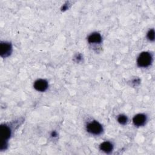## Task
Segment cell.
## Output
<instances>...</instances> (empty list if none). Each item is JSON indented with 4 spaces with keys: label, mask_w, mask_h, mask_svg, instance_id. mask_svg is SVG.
Returning a JSON list of instances; mask_svg holds the SVG:
<instances>
[{
    "label": "cell",
    "mask_w": 155,
    "mask_h": 155,
    "mask_svg": "<svg viewBox=\"0 0 155 155\" xmlns=\"http://www.w3.org/2000/svg\"><path fill=\"white\" fill-rule=\"evenodd\" d=\"M153 58L151 54L148 51L142 52L137 58V64L140 67H147L150 66L152 62Z\"/></svg>",
    "instance_id": "cell-1"
},
{
    "label": "cell",
    "mask_w": 155,
    "mask_h": 155,
    "mask_svg": "<svg viewBox=\"0 0 155 155\" xmlns=\"http://www.w3.org/2000/svg\"><path fill=\"white\" fill-rule=\"evenodd\" d=\"M86 128L88 133L94 135L100 134L103 131L102 126L101 124L96 120L89 122L87 125Z\"/></svg>",
    "instance_id": "cell-2"
},
{
    "label": "cell",
    "mask_w": 155,
    "mask_h": 155,
    "mask_svg": "<svg viewBox=\"0 0 155 155\" xmlns=\"http://www.w3.org/2000/svg\"><path fill=\"white\" fill-rule=\"evenodd\" d=\"M12 50V47L10 43L2 42L0 44V54L2 57H7L10 54Z\"/></svg>",
    "instance_id": "cell-3"
},
{
    "label": "cell",
    "mask_w": 155,
    "mask_h": 155,
    "mask_svg": "<svg viewBox=\"0 0 155 155\" xmlns=\"http://www.w3.org/2000/svg\"><path fill=\"white\" fill-rule=\"evenodd\" d=\"M0 133H1V139L2 142V145H3L4 144V142L5 143V141H7L9 139L11 134V130L10 128L6 125H2L0 127Z\"/></svg>",
    "instance_id": "cell-4"
},
{
    "label": "cell",
    "mask_w": 155,
    "mask_h": 155,
    "mask_svg": "<svg viewBox=\"0 0 155 155\" xmlns=\"http://www.w3.org/2000/svg\"><path fill=\"white\" fill-rule=\"evenodd\" d=\"M34 88L38 91H45L48 88V82L44 79H38L34 83Z\"/></svg>",
    "instance_id": "cell-5"
},
{
    "label": "cell",
    "mask_w": 155,
    "mask_h": 155,
    "mask_svg": "<svg viewBox=\"0 0 155 155\" xmlns=\"http://www.w3.org/2000/svg\"><path fill=\"white\" fill-rule=\"evenodd\" d=\"M147 120V116L143 114H137L133 118V122L134 125L140 127L143 125Z\"/></svg>",
    "instance_id": "cell-6"
},
{
    "label": "cell",
    "mask_w": 155,
    "mask_h": 155,
    "mask_svg": "<svg viewBox=\"0 0 155 155\" xmlns=\"http://www.w3.org/2000/svg\"><path fill=\"white\" fill-rule=\"evenodd\" d=\"M99 148L101 151L106 153H110L112 151L113 149V146L111 142L108 141H105L101 143V145H99Z\"/></svg>",
    "instance_id": "cell-7"
},
{
    "label": "cell",
    "mask_w": 155,
    "mask_h": 155,
    "mask_svg": "<svg viewBox=\"0 0 155 155\" xmlns=\"http://www.w3.org/2000/svg\"><path fill=\"white\" fill-rule=\"evenodd\" d=\"M102 41V37L99 33L94 32L91 33L88 38V41L89 43H100Z\"/></svg>",
    "instance_id": "cell-8"
},
{
    "label": "cell",
    "mask_w": 155,
    "mask_h": 155,
    "mask_svg": "<svg viewBox=\"0 0 155 155\" xmlns=\"http://www.w3.org/2000/svg\"><path fill=\"white\" fill-rule=\"evenodd\" d=\"M117 121L119 124H120L122 125H125L127 124V122L128 121V118L126 116H125L124 114H120V115L118 116V117H117Z\"/></svg>",
    "instance_id": "cell-9"
},
{
    "label": "cell",
    "mask_w": 155,
    "mask_h": 155,
    "mask_svg": "<svg viewBox=\"0 0 155 155\" xmlns=\"http://www.w3.org/2000/svg\"><path fill=\"white\" fill-rule=\"evenodd\" d=\"M147 38L151 41H153L154 40V29H150L147 33Z\"/></svg>",
    "instance_id": "cell-10"
}]
</instances>
